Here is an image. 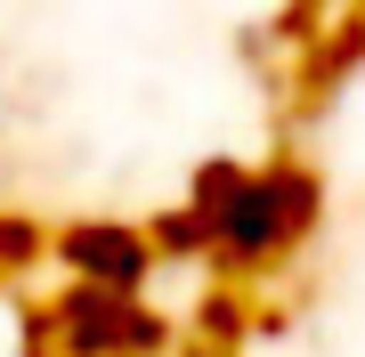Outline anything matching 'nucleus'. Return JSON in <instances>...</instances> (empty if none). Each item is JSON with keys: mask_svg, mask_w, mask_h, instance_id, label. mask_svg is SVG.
<instances>
[{"mask_svg": "<svg viewBox=\"0 0 365 357\" xmlns=\"http://www.w3.org/2000/svg\"><path fill=\"white\" fill-rule=\"evenodd\" d=\"M146 244H155V260H203L211 268V227L195 203H170V212L146 219Z\"/></svg>", "mask_w": 365, "mask_h": 357, "instance_id": "obj_4", "label": "nucleus"}, {"mask_svg": "<svg viewBox=\"0 0 365 357\" xmlns=\"http://www.w3.org/2000/svg\"><path fill=\"white\" fill-rule=\"evenodd\" d=\"M49 260L66 268V284H106V292H138L163 268L138 219H66L49 236Z\"/></svg>", "mask_w": 365, "mask_h": 357, "instance_id": "obj_3", "label": "nucleus"}, {"mask_svg": "<svg viewBox=\"0 0 365 357\" xmlns=\"http://www.w3.org/2000/svg\"><path fill=\"white\" fill-rule=\"evenodd\" d=\"M33 260H49V236H41V219L0 212V276H25Z\"/></svg>", "mask_w": 365, "mask_h": 357, "instance_id": "obj_5", "label": "nucleus"}, {"mask_svg": "<svg viewBox=\"0 0 365 357\" xmlns=\"http://www.w3.org/2000/svg\"><path fill=\"white\" fill-rule=\"evenodd\" d=\"M187 203L211 227V268L220 276H260L284 252H300L325 219V187H317L309 162H227L211 155Z\"/></svg>", "mask_w": 365, "mask_h": 357, "instance_id": "obj_1", "label": "nucleus"}, {"mask_svg": "<svg viewBox=\"0 0 365 357\" xmlns=\"http://www.w3.org/2000/svg\"><path fill=\"white\" fill-rule=\"evenodd\" d=\"M41 333L57 341V357H163L170 349L163 309H146V292H106V284H66Z\"/></svg>", "mask_w": 365, "mask_h": 357, "instance_id": "obj_2", "label": "nucleus"}]
</instances>
